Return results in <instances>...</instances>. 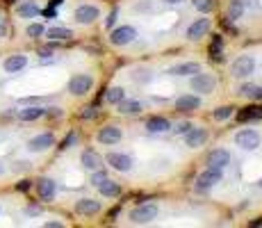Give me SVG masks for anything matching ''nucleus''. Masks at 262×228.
Here are the masks:
<instances>
[{"label": "nucleus", "mask_w": 262, "mask_h": 228, "mask_svg": "<svg viewBox=\"0 0 262 228\" xmlns=\"http://www.w3.org/2000/svg\"><path fill=\"white\" fill-rule=\"evenodd\" d=\"M235 144L240 146V148H244V151H255V148L262 144V137L258 130L246 128V130H240V132L235 135Z\"/></svg>", "instance_id": "nucleus-1"}, {"label": "nucleus", "mask_w": 262, "mask_h": 228, "mask_svg": "<svg viewBox=\"0 0 262 228\" xmlns=\"http://www.w3.org/2000/svg\"><path fill=\"white\" fill-rule=\"evenodd\" d=\"M189 87L192 91H198V94H212L214 87H217V78L214 76H208V73H194L192 80H189Z\"/></svg>", "instance_id": "nucleus-2"}, {"label": "nucleus", "mask_w": 262, "mask_h": 228, "mask_svg": "<svg viewBox=\"0 0 262 228\" xmlns=\"http://www.w3.org/2000/svg\"><path fill=\"white\" fill-rule=\"evenodd\" d=\"M155 217H157V205L155 203H142L130 212V221H132V224H150Z\"/></svg>", "instance_id": "nucleus-3"}, {"label": "nucleus", "mask_w": 262, "mask_h": 228, "mask_svg": "<svg viewBox=\"0 0 262 228\" xmlns=\"http://www.w3.org/2000/svg\"><path fill=\"white\" fill-rule=\"evenodd\" d=\"M253 71H255V57L253 55H240L230 66V73L235 78H246V76H251Z\"/></svg>", "instance_id": "nucleus-4"}, {"label": "nucleus", "mask_w": 262, "mask_h": 228, "mask_svg": "<svg viewBox=\"0 0 262 228\" xmlns=\"http://www.w3.org/2000/svg\"><path fill=\"white\" fill-rule=\"evenodd\" d=\"M91 87H94V78L87 76V73H78L68 80V91L73 94V96H84V94H89Z\"/></svg>", "instance_id": "nucleus-5"}, {"label": "nucleus", "mask_w": 262, "mask_h": 228, "mask_svg": "<svg viewBox=\"0 0 262 228\" xmlns=\"http://www.w3.org/2000/svg\"><path fill=\"white\" fill-rule=\"evenodd\" d=\"M137 37V30L132 28V25H121V28H116V30H112V34H110V44L112 46H128L132 44Z\"/></svg>", "instance_id": "nucleus-6"}, {"label": "nucleus", "mask_w": 262, "mask_h": 228, "mask_svg": "<svg viewBox=\"0 0 262 228\" xmlns=\"http://www.w3.org/2000/svg\"><path fill=\"white\" fill-rule=\"evenodd\" d=\"M219 182H221V169L208 167L201 176H198V180H196V187H198L201 192H208V190H212L214 185H219Z\"/></svg>", "instance_id": "nucleus-7"}, {"label": "nucleus", "mask_w": 262, "mask_h": 228, "mask_svg": "<svg viewBox=\"0 0 262 228\" xmlns=\"http://www.w3.org/2000/svg\"><path fill=\"white\" fill-rule=\"evenodd\" d=\"M121 137H123L121 128H116V126H105V128L98 130L96 139L100 142V144H105V146H112V144H119Z\"/></svg>", "instance_id": "nucleus-8"}, {"label": "nucleus", "mask_w": 262, "mask_h": 228, "mask_svg": "<svg viewBox=\"0 0 262 228\" xmlns=\"http://www.w3.org/2000/svg\"><path fill=\"white\" fill-rule=\"evenodd\" d=\"M52 144H55V137H52L50 132H44V135L32 137L30 142H28V151H32V153H44V151H48Z\"/></svg>", "instance_id": "nucleus-9"}, {"label": "nucleus", "mask_w": 262, "mask_h": 228, "mask_svg": "<svg viewBox=\"0 0 262 228\" xmlns=\"http://www.w3.org/2000/svg\"><path fill=\"white\" fill-rule=\"evenodd\" d=\"M98 16H100V12L94 5H80V7H75V21L80 23V25H89V23L96 21Z\"/></svg>", "instance_id": "nucleus-10"}, {"label": "nucleus", "mask_w": 262, "mask_h": 228, "mask_svg": "<svg viewBox=\"0 0 262 228\" xmlns=\"http://www.w3.org/2000/svg\"><path fill=\"white\" fill-rule=\"evenodd\" d=\"M228 164H230V153L224 151V148H217V151H212L208 155V167L221 169V171H224Z\"/></svg>", "instance_id": "nucleus-11"}, {"label": "nucleus", "mask_w": 262, "mask_h": 228, "mask_svg": "<svg viewBox=\"0 0 262 228\" xmlns=\"http://www.w3.org/2000/svg\"><path fill=\"white\" fill-rule=\"evenodd\" d=\"M55 192H57V185L50 178H39L37 180V194L41 201H52L55 198Z\"/></svg>", "instance_id": "nucleus-12"}, {"label": "nucleus", "mask_w": 262, "mask_h": 228, "mask_svg": "<svg viewBox=\"0 0 262 228\" xmlns=\"http://www.w3.org/2000/svg\"><path fill=\"white\" fill-rule=\"evenodd\" d=\"M185 142H187L189 148H198V146H203L208 142V132L203 128H194V126H192V128L185 132Z\"/></svg>", "instance_id": "nucleus-13"}, {"label": "nucleus", "mask_w": 262, "mask_h": 228, "mask_svg": "<svg viewBox=\"0 0 262 228\" xmlns=\"http://www.w3.org/2000/svg\"><path fill=\"white\" fill-rule=\"evenodd\" d=\"M105 160H107V164H112L116 171H123V174L132 169V160L128 158V155H123V153H110Z\"/></svg>", "instance_id": "nucleus-14"}, {"label": "nucleus", "mask_w": 262, "mask_h": 228, "mask_svg": "<svg viewBox=\"0 0 262 228\" xmlns=\"http://www.w3.org/2000/svg\"><path fill=\"white\" fill-rule=\"evenodd\" d=\"M210 30V21L208 18H198V21H194L192 25L187 28V39H192V41H198L201 37H205Z\"/></svg>", "instance_id": "nucleus-15"}, {"label": "nucleus", "mask_w": 262, "mask_h": 228, "mask_svg": "<svg viewBox=\"0 0 262 228\" xmlns=\"http://www.w3.org/2000/svg\"><path fill=\"white\" fill-rule=\"evenodd\" d=\"M201 71V64L198 62H182V64H176V66H171L166 73H171V76H194V73H198Z\"/></svg>", "instance_id": "nucleus-16"}, {"label": "nucleus", "mask_w": 262, "mask_h": 228, "mask_svg": "<svg viewBox=\"0 0 262 228\" xmlns=\"http://www.w3.org/2000/svg\"><path fill=\"white\" fill-rule=\"evenodd\" d=\"M75 212L84 214V217H91V214L100 212V203L94 201V198H80V201L75 203Z\"/></svg>", "instance_id": "nucleus-17"}, {"label": "nucleus", "mask_w": 262, "mask_h": 228, "mask_svg": "<svg viewBox=\"0 0 262 228\" xmlns=\"http://www.w3.org/2000/svg\"><path fill=\"white\" fill-rule=\"evenodd\" d=\"M25 66H28V57L25 55H12V57H7V60L2 62V68L7 73H18Z\"/></svg>", "instance_id": "nucleus-18"}, {"label": "nucleus", "mask_w": 262, "mask_h": 228, "mask_svg": "<svg viewBox=\"0 0 262 228\" xmlns=\"http://www.w3.org/2000/svg\"><path fill=\"white\" fill-rule=\"evenodd\" d=\"M198 107H201L198 96H180V98H176V110H180V112H194Z\"/></svg>", "instance_id": "nucleus-19"}, {"label": "nucleus", "mask_w": 262, "mask_h": 228, "mask_svg": "<svg viewBox=\"0 0 262 228\" xmlns=\"http://www.w3.org/2000/svg\"><path fill=\"white\" fill-rule=\"evenodd\" d=\"M146 128H148V132H153V135H162L166 130H171V123L166 121L164 116H150L148 121H146Z\"/></svg>", "instance_id": "nucleus-20"}, {"label": "nucleus", "mask_w": 262, "mask_h": 228, "mask_svg": "<svg viewBox=\"0 0 262 228\" xmlns=\"http://www.w3.org/2000/svg\"><path fill=\"white\" fill-rule=\"evenodd\" d=\"M80 160H82V167L89 169V171H98V169H103V158H100L96 151H84Z\"/></svg>", "instance_id": "nucleus-21"}, {"label": "nucleus", "mask_w": 262, "mask_h": 228, "mask_svg": "<svg viewBox=\"0 0 262 228\" xmlns=\"http://www.w3.org/2000/svg\"><path fill=\"white\" fill-rule=\"evenodd\" d=\"M96 187H98V192H100L103 196H110V198H112V196H119V194H121V187H119V185H116L114 180H110L107 176H105L103 180L98 182Z\"/></svg>", "instance_id": "nucleus-22"}, {"label": "nucleus", "mask_w": 262, "mask_h": 228, "mask_svg": "<svg viewBox=\"0 0 262 228\" xmlns=\"http://www.w3.org/2000/svg\"><path fill=\"white\" fill-rule=\"evenodd\" d=\"M46 114V110L44 107H23L21 112H18V119H21V121H37V119H41V116H44Z\"/></svg>", "instance_id": "nucleus-23"}, {"label": "nucleus", "mask_w": 262, "mask_h": 228, "mask_svg": "<svg viewBox=\"0 0 262 228\" xmlns=\"http://www.w3.org/2000/svg\"><path fill=\"white\" fill-rule=\"evenodd\" d=\"M116 107H119V112L121 114H137V112H142V103H139V100H119V103H116Z\"/></svg>", "instance_id": "nucleus-24"}, {"label": "nucleus", "mask_w": 262, "mask_h": 228, "mask_svg": "<svg viewBox=\"0 0 262 228\" xmlns=\"http://www.w3.org/2000/svg\"><path fill=\"white\" fill-rule=\"evenodd\" d=\"M240 94L244 96V98L262 100V87H258V84H242V87H240Z\"/></svg>", "instance_id": "nucleus-25"}, {"label": "nucleus", "mask_w": 262, "mask_h": 228, "mask_svg": "<svg viewBox=\"0 0 262 228\" xmlns=\"http://www.w3.org/2000/svg\"><path fill=\"white\" fill-rule=\"evenodd\" d=\"M16 12H18V16H21V18H34V16L39 14V7L34 5V2H30V0H28V2H21Z\"/></svg>", "instance_id": "nucleus-26"}, {"label": "nucleus", "mask_w": 262, "mask_h": 228, "mask_svg": "<svg viewBox=\"0 0 262 228\" xmlns=\"http://www.w3.org/2000/svg\"><path fill=\"white\" fill-rule=\"evenodd\" d=\"M48 39H52V41H62V39H71L73 37V32L68 30V28H50L48 32H44Z\"/></svg>", "instance_id": "nucleus-27"}, {"label": "nucleus", "mask_w": 262, "mask_h": 228, "mask_svg": "<svg viewBox=\"0 0 262 228\" xmlns=\"http://www.w3.org/2000/svg\"><path fill=\"white\" fill-rule=\"evenodd\" d=\"M242 14H244V0H230V5H228V18L230 21H237Z\"/></svg>", "instance_id": "nucleus-28"}, {"label": "nucleus", "mask_w": 262, "mask_h": 228, "mask_svg": "<svg viewBox=\"0 0 262 228\" xmlns=\"http://www.w3.org/2000/svg\"><path fill=\"white\" fill-rule=\"evenodd\" d=\"M123 98H126V89H123V87H112V89L105 94V100L112 103V105H116V103L123 100Z\"/></svg>", "instance_id": "nucleus-29"}, {"label": "nucleus", "mask_w": 262, "mask_h": 228, "mask_svg": "<svg viewBox=\"0 0 262 228\" xmlns=\"http://www.w3.org/2000/svg\"><path fill=\"white\" fill-rule=\"evenodd\" d=\"M28 37L30 39H39V37H44V32H46V28L44 25H41V23H30V25H28Z\"/></svg>", "instance_id": "nucleus-30"}, {"label": "nucleus", "mask_w": 262, "mask_h": 228, "mask_svg": "<svg viewBox=\"0 0 262 228\" xmlns=\"http://www.w3.org/2000/svg\"><path fill=\"white\" fill-rule=\"evenodd\" d=\"M262 112H258V107H246L240 112V121H248V119H260Z\"/></svg>", "instance_id": "nucleus-31"}, {"label": "nucleus", "mask_w": 262, "mask_h": 228, "mask_svg": "<svg viewBox=\"0 0 262 228\" xmlns=\"http://www.w3.org/2000/svg\"><path fill=\"white\" fill-rule=\"evenodd\" d=\"M192 2H194V7L198 12H203V14L212 12V7H214V0H192Z\"/></svg>", "instance_id": "nucleus-32"}, {"label": "nucleus", "mask_w": 262, "mask_h": 228, "mask_svg": "<svg viewBox=\"0 0 262 228\" xmlns=\"http://www.w3.org/2000/svg\"><path fill=\"white\" fill-rule=\"evenodd\" d=\"M210 55L221 60V37H212V44H210Z\"/></svg>", "instance_id": "nucleus-33"}, {"label": "nucleus", "mask_w": 262, "mask_h": 228, "mask_svg": "<svg viewBox=\"0 0 262 228\" xmlns=\"http://www.w3.org/2000/svg\"><path fill=\"white\" fill-rule=\"evenodd\" d=\"M230 114H232V107H217L214 110V119L217 121H226V119H230Z\"/></svg>", "instance_id": "nucleus-34"}, {"label": "nucleus", "mask_w": 262, "mask_h": 228, "mask_svg": "<svg viewBox=\"0 0 262 228\" xmlns=\"http://www.w3.org/2000/svg\"><path fill=\"white\" fill-rule=\"evenodd\" d=\"M189 128H192V123H189V121H180V123L173 126V132H176V135H185Z\"/></svg>", "instance_id": "nucleus-35"}, {"label": "nucleus", "mask_w": 262, "mask_h": 228, "mask_svg": "<svg viewBox=\"0 0 262 228\" xmlns=\"http://www.w3.org/2000/svg\"><path fill=\"white\" fill-rule=\"evenodd\" d=\"M73 142H75V135H73V132H71V135H68L66 139L62 142V148H71V146H73Z\"/></svg>", "instance_id": "nucleus-36"}, {"label": "nucleus", "mask_w": 262, "mask_h": 228, "mask_svg": "<svg viewBox=\"0 0 262 228\" xmlns=\"http://www.w3.org/2000/svg\"><path fill=\"white\" fill-rule=\"evenodd\" d=\"M5 34H7V21H5V18L0 16V39L5 37Z\"/></svg>", "instance_id": "nucleus-37"}, {"label": "nucleus", "mask_w": 262, "mask_h": 228, "mask_svg": "<svg viewBox=\"0 0 262 228\" xmlns=\"http://www.w3.org/2000/svg\"><path fill=\"white\" fill-rule=\"evenodd\" d=\"M44 226H46V228H62L64 224H62V221H46Z\"/></svg>", "instance_id": "nucleus-38"}, {"label": "nucleus", "mask_w": 262, "mask_h": 228, "mask_svg": "<svg viewBox=\"0 0 262 228\" xmlns=\"http://www.w3.org/2000/svg\"><path fill=\"white\" fill-rule=\"evenodd\" d=\"M114 18H116V9H112V14H110V18H107V25H112Z\"/></svg>", "instance_id": "nucleus-39"}, {"label": "nucleus", "mask_w": 262, "mask_h": 228, "mask_svg": "<svg viewBox=\"0 0 262 228\" xmlns=\"http://www.w3.org/2000/svg\"><path fill=\"white\" fill-rule=\"evenodd\" d=\"M28 187H30V185H28V180H23V182H18V190H21V192H25V190H28Z\"/></svg>", "instance_id": "nucleus-40"}, {"label": "nucleus", "mask_w": 262, "mask_h": 228, "mask_svg": "<svg viewBox=\"0 0 262 228\" xmlns=\"http://www.w3.org/2000/svg\"><path fill=\"white\" fill-rule=\"evenodd\" d=\"M162 2H166V5H178V2H182V0H162Z\"/></svg>", "instance_id": "nucleus-41"}, {"label": "nucleus", "mask_w": 262, "mask_h": 228, "mask_svg": "<svg viewBox=\"0 0 262 228\" xmlns=\"http://www.w3.org/2000/svg\"><path fill=\"white\" fill-rule=\"evenodd\" d=\"M7 2H16V0H7Z\"/></svg>", "instance_id": "nucleus-42"}]
</instances>
